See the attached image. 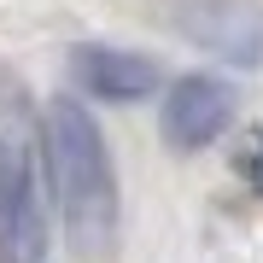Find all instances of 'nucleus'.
<instances>
[{"label":"nucleus","instance_id":"obj_1","mask_svg":"<svg viewBox=\"0 0 263 263\" xmlns=\"http://www.w3.org/2000/svg\"><path fill=\"white\" fill-rule=\"evenodd\" d=\"M35 146L47 152L53 199H59L65 228H70V246L82 257H100L111 246V228H117V187H111V158H105L94 117L76 100H53Z\"/></svg>","mask_w":263,"mask_h":263},{"label":"nucleus","instance_id":"obj_2","mask_svg":"<svg viewBox=\"0 0 263 263\" xmlns=\"http://www.w3.org/2000/svg\"><path fill=\"white\" fill-rule=\"evenodd\" d=\"M35 117L18 82H0V263H41L47 222L35 193Z\"/></svg>","mask_w":263,"mask_h":263},{"label":"nucleus","instance_id":"obj_3","mask_svg":"<svg viewBox=\"0 0 263 263\" xmlns=\"http://www.w3.org/2000/svg\"><path fill=\"white\" fill-rule=\"evenodd\" d=\"M228 117H234V94H228L216 76H181L164 94V141L176 152L211 146L216 135L228 129Z\"/></svg>","mask_w":263,"mask_h":263},{"label":"nucleus","instance_id":"obj_4","mask_svg":"<svg viewBox=\"0 0 263 263\" xmlns=\"http://www.w3.org/2000/svg\"><path fill=\"white\" fill-rule=\"evenodd\" d=\"M70 70H76V82H82V94L117 100V105L146 100L152 82H158L152 59H141V53H117V47H82V53L70 59Z\"/></svg>","mask_w":263,"mask_h":263},{"label":"nucleus","instance_id":"obj_5","mask_svg":"<svg viewBox=\"0 0 263 263\" xmlns=\"http://www.w3.org/2000/svg\"><path fill=\"white\" fill-rule=\"evenodd\" d=\"M246 181H252V187L263 193V135L252 141V152H246Z\"/></svg>","mask_w":263,"mask_h":263}]
</instances>
